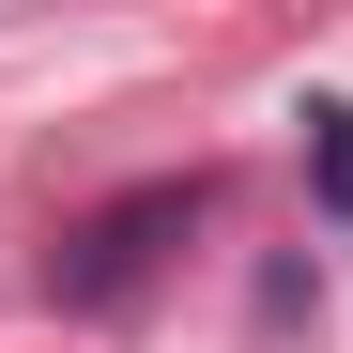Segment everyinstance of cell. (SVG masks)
<instances>
[{
	"instance_id": "6da1fadb",
	"label": "cell",
	"mask_w": 353,
	"mask_h": 353,
	"mask_svg": "<svg viewBox=\"0 0 353 353\" xmlns=\"http://www.w3.org/2000/svg\"><path fill=\"white\" fill-rule=\"evenodd\" d=\"M185 215H200V185H139V200L77 215V230H62V261H46V292H62V307H123V292L185 246Z\"/></svg>"
},
{
	"instance_id": "7a4b0ae2",
	"label": "cell",
	"mask_w": 353,
	"mask_h": 353,
	"mask_svg": "<svg viewBox=\"0 0 353 353\" xmlns=\"http://www.w3.org/2000/svg\"><path fill=\"white\" fill-rule=\"evenodd\" d=\"M307 185H323V215L353 230V108H307Z\"/></svg>"
}]
</instances>
